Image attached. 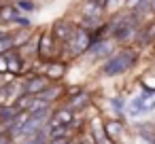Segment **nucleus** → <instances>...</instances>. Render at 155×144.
<instances>
[{
    "instance_id": "1",
    "label": "nucleus",
    "mask_w": 155,
    "mask_h": 144,
    "mask_svg": "<svg viewBox=\"0 0 155 144\" xmlns=\"http://www.w3.org/2000/svg\"><path fill=\"white\" fill-rule=\"evenodd\" d=\"M138 57H140V53H138L136 47H123V49L115 51L100 66V74L102 76H108V78L110 76H121V74H125L127 70H132L138 64Z\"/></svg>"
},
{
    "instance_id": "2",
    "label": "nucleus",
    "mask_w": 155,
    "mask_h": 144,
    "mask_svg": "<svg viewBox=\"0 0 155 144\" xmlns=\"http://www.w3.org/2000/svg\"><path fill=\"white\" fill-rule=\"evenodd\" d=\"M91 45H94L91 32L79 26V28H77V32H74V36H72L66 45H62V49H64L62 59H74V57H79V55L87 53V51L91 49Z\"/></svg>"
},
{
    "instance_id": "3",
    "label": "nucleus",
    "mask_w": 155,
    "mask_h": 144,
    "mask_svg": "<svg viewBox=\"0 0 155 144\" xmlns=\"http://www.w3.org/2000/svg\"><path fill=\"white\" fill-rule=\"evenodd\" d=\"M60 47H62V45L53 38L51 32H43V34H38V51H36V55H38L41 62H45V64L55 62V59L62 57Z\"/></svg>"
},
{
    "instance_id": "4",
    "label": "nucleus",
    "mask_w": 155,
    "mask_h": 144,
    "mask_svg": "<svg viewBox=\"0 0 155 144\" xmlns=\"http://www.w3.org/2000/svg\"><path fill=\"white\" fill-rule=\"evenodd\" d=\"M53 81L45 74V72H28L24 78H21V87H24V93L28 95H41Z\"/></svg>"
},
{
    "instance_id": "5",
    "label": "nucleus",
    "mask_w": 155,
    "mask_h": 144,
    "mask_svg": "<svg viewBox=\"0 0 155 144\" xmlns=\"http://www.w3.org/2000/svg\"><path fill=\"white\" fill-rule=\"evenodd\" d=\"M77 24L74 21H70V19H58L53 26H51V34H53V38L60 43V45H66L72 36H74V32H77Z\"/></svg>"
},
{
    "instance_id": "6",
    "label": "nucleus",
    "mask_w": 155,
    "mask_h": 144,
    "mask_svg": "<svg viewBox=\"0 0 155 144\" xmlns=\"http://www.w3.org/2000/svg\"><path fill=\"white\" fill-rule=\"evenodd\" d=\"M74 119H77V114H74L68 106H62V108H58V110L51 112L49 127H60V125H62V127H72Z\"/></svg>"
},
{
    "instance_id": "7",
    "label": "nucleus",
    "mask_w": 155,
    "mask_h": 144,
    "mask_svg": "<svg viewBox=\"0 0 155 144\" xmlns=\"http://www.w3.org/2000/svg\"><path fill=\"white\" fill-rule=\"evenodd\" d=\"M64 95H66V87H64L62 83H51V85H49L41 95H36V98H41L45 104H49V106H51L53 102H60Z\"/></svg>"
},
{
    "instance_id": "8",
    "label": "nucleus",
    "mask_w": 155,
    "mask_h": 144,
    "mask_svg": "<svg viewBox=\"0 0 155 144\" xmlns=\"http://www.w3.org/2000/svg\"><path fill=\"white\" fill-rule=\"evenodd\" d=\"M102 127H104L106 138L113 140V142H117V140L123 136V131H125V125H123L121 119H104V121H102Z\"/></svg>"
},
{
    "instance_id": "9",
    "label": "nucleus",
    "mask_w": 155,
    "mask_h": 144,
    "mask_svg": "<svg viewBox=\"0 0 155 144\" xmlns=\"http://www.w3.org/2000/svg\"><path fill=\"white\" fill-rule=\"evenodd\" d=\"M89 104H91V93L83 89V91H81V93H77L74 98H68V104H66V106H68V108H70V110L77 114V112L85 110Z\"/></svg>"
},
{
    "instance_id": "10",
    "label": "nucleus",
    "mask_w": 155,
    "mask_h": 144,
    "mask_svg": "<svg viewBox=\"0 0 155 144\" xmlns=\"http://www.w3.org/2000/svg\"><path fill=\"white\" fill-rule=\"evenodd\" d=\"M113 49H115V40H113V38H104V40H100V43H94L89 51H91V57H102V55H108V57H110V55L115 53Z\"/></svg>"
},
{
    "instance_id": "11",
    "label": "nucleus",
    "mask_w": 155,
    "mask_h": 144,
    "mask_svg": "<svg viewBox=\"0 0 155 144\" xmlns=\"http://www.w3.org/2000/svg\"><path fill=\"white\" fill-rule=\"evenodd\" d=\"M45 74L53 81V83H60L62 81V76L66 74V62L64 59H55V62H49L47 64V70H45Z\"/></svg>"
},
{
    "instance_id": "12",
    "label": "nucleus",
    "mask_w": 155,
    "mask_h": 144,
    "mask_svg": "<svg viewBox=\"0 0 155 144\" xmlns=\"http://www.w3.org/2000/svg\"><path fill=\"white\" fill-rule=\"evenodd\" d=\"M21 15H24V13L17 9V5L5 2L2 7H0V21H11V24H15V19L21 17Z\"/></svg>"
},
{
    "instance_id": "13",
    "label": "nucleus",
    "mask_w": 155,
    "mask_h": 144,
    "mask_svg": "<svg viewBox=\"0 0 155 144\" xmlns=\"http://www.w3.org/2000/svg\"><path fill=\"white\" fill-rule=\"evenodd\" d=\"M47 142H49V125L43 127L38 133H34V136H30V138H24L19 144H47Z\"/></svg>"
},
{
    "instance_id": "14",
    "label": "nucleus",
    "mask_w": 155,
    "mask_h": 144,
    "mask_svg": "<svg viewBox=\"0 0 155 144\" xmlns=\"http://www.w3.org/2000/svg\"><path fill=\"white\" fill-rule=\"evenodd\" d=\"M17 47H19V43H17V38L13 34H7L5 38H0V55H5L9 51H15Z\"/></svg>"
},
{
    "instance_id": "15",
    "label": "nucleus",
    "mask_w": 155,
    "mask_h": 144,
    "mask_svg": "<svg viewBox=\"0 0 155 144\" xmlns=\"http://www.w3.org/2000/svg\"><path fill=\"white\" fill-rule=\"evenodd\" d=\"M17 9L21 11V13H34L36 11V5L32 2V0H17Z\"/></svg>"
},
{
    "instance_id": "16",
    "label": "nucleus",
    "mask_w": 155,
    "mask_h": 144,
    "mask_svg": "<svg viewBox=\"0 0 155 144\" xmlns=\"http://www.w3.org/2000/svg\"><path fill=\"white\" fill-rule=\"evenodd\" d=\"M125 106H127V104L123 102V98H115V100H113V108H115L117 112H121V110H123Z\"/></svg>"
},
{
    "instance_id": "17",
    "label": "nucleus",
    "mask_w": 155,
    "mask_h": 144,
    "mask_svg": "<svg viewBox=\"0 0 155 144\" xmlns=\"http://www.w3.org/2000/svg\"><path fill=\"white\" fill-rule=\"evenodd\" d=\"M0 144H15V140L7 131H0Z\"/></svg>"
},
{
    "instance_id": "18",
    "label": "nucleus",
    "mask_w": 155,
    "mask_h": 144,
    "mask_svg": "<svg viewBox=\"0 0 155 144\" xmlns=\"http://www.w3.org/2000/svg\"><path fill=\"white\" fill-rule=\"evenodd\" d=\"M9 72V66H7V55H0V74Z\"/></svg>"
},
{
    "instance_id": "19",
    "label": "nucleus",
    "mask_w": 155,
    "mask_h": 144,
    "mask_svg": "<svg viewBox=\"0 0 155 144\" xmlns=\"http://www.w3.org/2000/svg\"><path fill=\"white\" fill-rule=\"evenodd\" d=\"M7 34H9V32H5V30H0V38H5Z\"/></svg>"
},
{
    "instance_id": "20",
    "label": "nucleus",
    "mask_w": 155,
    "mask_h": 144,
    "mask_svg": "<svg viewBox=\"0 0 155 144\" xmlns=\"http://www.w3.org/2000/svg\"><path fill=\"white\" fill-rule=\"evenodd\" d=\"M0 7H2V5H0Z\"/></svg>"
}]
</instances>
